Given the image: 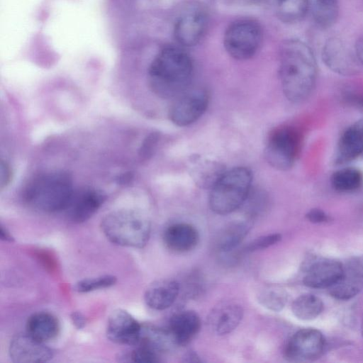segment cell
Wrapping results in <instances>:
<instances>
[{
	"label": "cell",
	"mask_w": 363,
	"mask_h": 363,
	"mask_svg": "<svg viewBox=\"0 0 363 363\" xmlns=\"http://www.w3.org/2000/svg\"><path fill=\"white\" fill-rule=\"evenodd\" d=\"M101 228L111 242L124 247L142 248L147 243L151 231L149 220L131 210H118L106 215Z\"/></svg>",
	"instance_id": "cell-4"
},
{
	"label": "cell",
	"mask_w": 363,
	"mask_h": 363,
	"mask_svg": "<svg viewBox=\"0 0 363 363\" xmlns=\"http://www.w3.org/2000/svg\"><path fill=\"white\" fill-rule=\"evenodd\" d=\"M160 353L143 345H137L130 354H127L129 361L140 363H155L160 362Z\"/></svg>",
	"instance_id": "cell-32"
},
{
	"label": "cell",
	"mask_w": 363,
	"mask_h": 363,
	"mask_svg": "<svg viewBox=\"0 0 363 363\" xmlns=\"http://www.w3.org/2000/svg\"><path fill=\"white\" fill-rule=\"evenodd\" d=\"M71 320L77 329H82L86 325L85 317L79 311L72 313Z\"/></svg>",
	"instance_id": "cell-37"
},
{
	"label": "cell",
	"mask_w": 363,
	"mask_h": 363,
	"mask_svg": "<svg viewBox=\"0 0 363 363\" xmlns=\"http://www.w3.org/2000/svg\"><path fill=\"white\" fill-rule=\"evenodd\" d=\"M230 2L238 5H253L262 1L263 0H229Z\"/></svg>",
	"instance_id": "cell-40"
},
{
	"label": "cell",
	"mask_w": 363,
	"mask_h": 363,
	"mask_svg": "<svg viewBox=\"0 0 363 363\" xmlns=\"http://www.w3.org/2000/svg\"><path fill=\"white\" fill-rule=\"evenodd\" d=\"M325 345V338L321 332L314 328L301 329L286 344L285 357L293 362L314 360L320 357Z\"/></svg>",
	"instance_id": "cell-10"
},
{
	"label": "cell",
	"mask_w": 363,
	"mask_h": 363,
	"mask_svg": "<svg viewBox=\"0 0 363 363\" xmlns=\"http://www.w3.org/2000/svg\"><path fill=\"white\" fill-rule=\"evenodd\" d=\"M166 247L176 252H186L193 250L198 244L199 235L197 230L188 223H174L168 226L163 233Z\"/></svg>",
	"instance_id": "cell-20"
},
{
	"label": "cell",
	"mask_w": 363,
	"mask_h": 363,
	"mask_svg": "<svg viewBox=\"0 0 363 363\" xmlns=\"http://www.w3.org/2000/svg\"><path fill=\"white\" fill-rule=\"evenodd\" d=\"M308 9L314 23L320 28L333 26L338 18V0H308Z\"/></svg>",
	"instance_id": "cell-24"
},
{
	"label": "cell",
	"mask_w": 363,
	"mask_h": 363,
	"mask_svg": "<svg viewBox=\"0 0 363 363\" xmlns=\"http://www.w3.org/2000/svg\"><path fill=\"white\" fill-rule=\"evenodd\" d=\"M251 228L249 221H238L230 224L219 234L217 247L223 252H228L235 248L247 235Z\"/></svg>",
	"instance_id": "cell-27"
},
{
	"label": "cell",
	"mask_w": 363,
	"mask_h": 363,
	"mask_svg": "<svg viewBox=\"0 0 363 363\" xmlns=\"http://www.w3.org/2000/svg\"><path fill=\"white\" fill-rule=\"evenodd\" d=\"M354 53L362 66H363V35L359 37L354 45Z\"/></svg>",
	"instance_id": "cell-39"
},
{
	"label": "cell",
	"mask_w": 363,
	"mask_h": 363,
	"mask_svg": "<svg viewBox=\"0 0 363 363\" xmlns=\"http://www.w3.org/2000/svg\"><path fill=\"white\" fill-rule=\"evenodd\" d=\"M321 57L326 67L340 75L352 76L360 71L362 65L354 51L350 50L337 37H331L325 42Z\"/></svg>",
	"instance_id": "cell-11"
},
{
	"label": "cell",
	"mask_w": 363,
	"mask_h": 363,
	"mask_svg": "<svg viewBox=\"0 0 363 363\" xmlns=\"http://www.w3.org/2000/svg\"><path fill=\"white\" fill-rule=\"evenodd\" d=\"M26 330L29 335L45 342L54 339L58 335L60 324L52 314L38 312L28 318Z\"/></svg>",
	"instance_id": "cell-23"
},
{
	"label": "cell",
	"mask_w": 363,
	"mask_h": 363,
	"mask_svg": "<svg viewBox=\"0 0 363 363\" xmlns=\"http://www.w3.org/2000/svg\"><path fill=\"white\" fill-rule=\"evenodd\" d=\"M262 41L260 24L251 18L238 19L226 28L223 44L227 52L234 59L245 60L258 51Z\"/></svg>",
	"instance_id": "cell-6"
},
{
	"label": "cell",
	"mask_w": 363,
	"mask_h": 363,
	"mask_svg": "<svg viewBox=\"0 0 363 363\" xmlns=\"http://www.w3.org/2000/svg\"><path fill=\"white\" fill-rule=\"evenodd\" d=\"M9 352L11 360L16 363H36L50 361L54 356L53 350L28 333L15 335L9 345Z\"/></svg>",
	"instance_id": "cell-12"
},
{
	"label": "cell",
	"mask_w": 363,
	"mask_h": 363,
	"mask_svg": "<svg viewBox=\"0 0 363 363\" xmlns=\"http://www.w3.org/2000/svg\"><path fill=\"white\" fill-rule=\"evenodd\" d=\"M332 187L339 192H352L363 185V173L357 168L347 167L334 172L330 177Z\"/></svg>",
	"instance_id": "cell-26"
},
{
	"label": "cell",
	"mask_w": 363,
	"mask_h": 363,
	"mask_svg": "<svg viewBox=\"0 0 363 363\" xmlns=\"http://www.w3.org/2000/svg\"><path fill=\"white\" fill-rule=\"evenodd\" d=\"M158 138L156 135H152L147 138L145 144L143 147V155L147 156L150 155L154 145L157 143Z\"/></svg>",
	"instance_id": "cell-38"
},
{
	"label": "cell",
	"mask_w": 363,
	"mask_h": 363,
	"mask_svg": "<svg viewBox=\"0 0 363 363\" xmlns=\"http://www.w3.org/2000/svg\"><path fill=\"white\" fill-rule=\"evenodd\" d=\"M363 155V118L350 126L342 133L336 147L334 163L342 165Z\"/></svg>",
	"instance_id": "cell-14"
},
{
	"label": "cell",
	"mask_w": 363,
	"mask_h": 363,
	"mask_svg": "<svg viewBox=\"0 0 363 363\" xmlns=\"http://www.w3.org/2000/svg\"><path fill=\"white\" fill-rule=\"evenodd\" d=\"M328 289L330 295L340 300H348L357 295L363 289V261L352 260L343 266L342 276Z\"/></svg>",
	"instance_id": "cell-16"
},
{
	"label": "cell",
	"mask_w": 363,
	"mask_h": 363,
	"mask_svg": "<svg viewBox=\"0 0 363 363\" xmlns=\"http://www.w3.org/2000/svg\"><path fill=\"white\" fill-rule=\"evenodd\" d=\"M252 180V172L246 167L225 170L211 189V209L217 214L227 215L240 208L250 196Z\"/></svg>",
	"instance_id": "cell-5"
},
{
	"label": "cell",
	"mask_w": 363,
	"mask_h": 363,
	"mask_svg": "<svg viewBox=\"0 0 363 363\" xmlns=\"http://www.w3.org/2000/svg\"><path fill=\"white\" fill-rule=\"evenodd\" d=\"M74 191L71 176L63 171L40 174L27 186L26 202L32 208L45 213L67 209Z\"/></svg>",
	"instance_id": "cell-3"
},
{
	"label": "cell",
	"mask_w": 363,
	"mask_h": 363,
	"mask_svg": "<svg viewBox=\"0 0 363 363\" xmlns=\"http://www.w3.org/2000/svg\"><path fill=\"white\" fill-rule=\"evenodd\" d=\"M243 309L237 303L225 301L215 306L207 318L209 329L217 335L231 333L240 324Z\"/></svg>",
	"instance_id": "cell-15"
},
{
	"label": "cell",
	"mask_w": 363,
	"mask_h": 363,
	"mask_svg": "<svg viewBox=\"0 0 363 363\" xmlns=\"http://www.w3.org/2000/svg\"><path fill=\"white\" fill-rule=\"evenodd\" d=\"M0 237L1 239L4 241L13 242V238L11 235L10 233L7 231L2 225L0 229Z\"/></svg>",
	"instance_id": "cell-41"
},
{
	"label": "cell",
	"mask_w": 363,
	"mask_h": 363,
	"mask_svg": "<svg viewBox=\"0 0 363 363\" xmlns=\"http://www.w3.org/2000/svg\"><path fill=\"white\" fill-rule=\"evenodd\" d=\"M259 302L267 308L279 311L287 302L286 291L278 287H267L258 295Z\"/></svg>",
	"instance_id": "cell-30"
},
{
	"label": "cell",
	"mask_w": 363,
	"mask_h": 363,
	"mask_svg": "<svg viewBox=\"0 0 363 363\" xmlns=\"http://www.w3.org/2000/svg\"><path fill=\"white\" fill-rule=\"evenodd\" d=\"M306 218L308 220L314 223H320L328 220V215L322 210L313 208L306 213Z\"/></svg>",
	"instance_id": "cell-35"
},
{
	"label": "cell",
	"mask_w": 363,
	"mask_h": 363,
	"mask_svg": "<svg viewBox=\"0 0 363 363\" xmlns=\"http://www.w3.org/2000/svg\"><path fill=\"white\" fill-rule=\"evenodd\" d=\"M343 265L333 259L318 261L311 265L303 277V284L311 288H329L340 278Z\"/></svg>",
	"instance_id": "cell-18"
},
{
	"label": "cell",
	"mask_w": 363,
	"mask_h": 363,
	"mask_svg": "<svg viewBox=\"0 0 363 363\" xmlns=\"http://www.w3.org/2000/svg\"><path fill=\"white\" fill-rule=\"evenodd\" d=\"M323 310L322 300L311 294H306L296 298L291 305L294 315L302 320L316 318Z\"/></svg>",
	"instance_id": "cell-29"
},
{
	"label": "cell",
	"mask_w": 363,
	"mask_h": 363,
	"mask_svg": "<svg viewBox=\"0 0 363 363\" xmlns=\"http://www.w3.org/2000/svg\"><path fill=\"white\" fill-rule=\"evenodd\" d=\"M361 330H362V335L363 337V319H362V322Z\"/></svg>",
	"instance_id": "cell-42"
},
{
	"label": "cell",
	"mask_w": 363,
	"mask_h": 363,
	"mask_svg": "<svg viewBox=\"0 0 363 363\" xmlns=\"http://www.w3.org/2000/svg\"><path fill=\"white\" fill-rule=\"evenodd\" d=\"M302 136L291 125L276 128L269 135L264 149L267 162L274 168L286 171L291 169L301 151Z\"/></svg>",
	"instance_id": "cell-7"
},
{
	"label": "cell",
	"mask_w": 363,
	"mask_h": 363,
	"mask_svg": "<svg viewBox=\"0 0 363 363\" xmlns=\"http://www.w3.org/2000/svg\"><path fill=\"white\" fill-rule=\"evenodd\" d=\"M279 73L289 101L300 103L307 99L317 78V64L310 47L298 39L285 40L280 50Z\"/></svg>",
	"instance_id": "cell-1"
},
{
	"label": "cell",
	"mask_w": 363,
	"mask_h": 363,
	"mask_svg": "<svg viewBox=\"0 0 363 363\" xmlns=\"http://www.w3.org/2000/svg\"><path fill=\"white\" fill-rule=\"evenodd\" d=\"M193 71L192 60L182 48L164 46L155 57L149 67L150 88L161 98L177 97L187 89Z\"/></svg>",
	"instance_id": "cell-2"
},
{
	"label": "cell",
	"mask_w": 363,
	"mask_h": 363,
	"mask_svg": "<svg viewBox=\"0 0 363 363\" xmlns=\"http://www.w3.org/2000/svg\"><path fill=\"white\" fill-rule=\"evenodd\" d=\"M173 345L175 343L169 330L152 325H142L137 345L147 347L160 354L169 350Z\"/></svg>",
	"instance_id": "cell-25"
},
{
	"label": "cell",
	"mask_w": 363,
	"mask_h": 363,
	"mask_svg": "<svg viewBox=\"0 0 363 363\" xmlns=\"http://www.w3.org/2000/svg\"><path fill=\"white\" fill-rule=\"evenodd\" d=\"M116 282L113 275H103L94 278L84 279L75 284L73 289L79 293H86L110 287Z\"/></svg>",
	"instance_id": "cell-31"
},
{
	"label": "cell",
	"mask_w": 363,
	"mask_h": 363,
	"mask_svg": "<svg viewBox=\"0 0 363 363\" xmlns=\"http://www.w3.org/2000/svg\"><path fill=\"white\" fill-rule=\"evenodd\" d=\"M1 188L6 186L11 181V171L10 167L3 160L1 162Z\"/></svg>",
	"instance_id": "cell-36"
},
{
	"label": "cell",
	"mask_w": 363,
	"mask_h": 363,
	"mask_svg": "<svg viewBox=\"0 0 363 363\" xmlns=\"http://www.w3.org/2000/svg\"><path fill=\"white\" fill-rule=\"evenodd\" d=\"M343 101L363 112V91L350 90L343 93Z\"/></svg>",
	"instance_id": "cell-34"
},
{
	"label": "cell",
	"mask_w": 363,
	"mask_h": 363,
	"mask_svg": "<svg viewBox=\"0 0 363 363\" xmlns=\"http://www.w3.org/2000/svg\"><path fill=\"white\" fill-rule=\"evenodd\" d=\"M105 199L101 191L94 189L74 192L67 208L71 219L78 223L86 221L99 210Z\"/></svg>",
	"instance_id": "cell-17"
},
{
	"label": "cell",
	"mask_w": 363,
	"mask_h": 363,
	"mask_svg": "<svg viewBox=\"0 0 363 363\" xmlns=\"http://www.w3.org/2000/svg\"><path fill=\"white\" fill-rule=\"evenodd\" d=\"M142 325L128 312L116 309L109 315L106 335L117 344L136 346L138 344Z\"/></svg>",
	"instance_id": "cell-13"
},
{
	"label": "cell",
	"mask_w": 363,
	"mask_h": 363,
	"mask_svg": "<svg viewBox=\"0 0 363 363\" xmlns=\"http://www.w3.org/2000/svg\"><path fill=\"white\" fill-rule=\"evenodd\" d=\"M208 24V14L206 9L200 5L190 6L175 22L174 38L182 46H194L203 38Z\"/></svg>",
	"instance_id": "cell-8"
},
{
	"label": "cell",
	"mask_w": 363,
	"mask_h": 363,
	"mask_svg": "<svg viewBox=\"0 0 363 363\" xmlns=\"http://www.w3.org/2000/svg\"><path fill=\"white\" fill-rule=\"evenodd\" d=\"M201 328V320L193 311L175 313L169 320V331L175 345L184 346L190 342Z\"/></svg>",
	"instance_id": "cell-19"
},
{
	"label": "cell",
	"mask_w": 363,
	"mask_h": 363,
	"mask_svg": "<svg viewBox=\"0 0 363 363\" xmlns=\"http://www.w3.org/2000/svg\"><path fill=\"white\" fill-rule=\"evenodd\" d=\"M281 235L278 233L267 235L256 238L246 247V251L254 252L267 248L280 241Z\"/></svg>",
	"instance_id": "cell-33"
},
{
	"label": "cell",
	"mask_w": 363,
	"mask_h": 363,
	"mask_svg": "<svg viewBox=\"0 0 363 363\" xmlns=\"http://www.w3.org/2000/svg\"><path fill=\"white\" fill-rule=\"evenodd\" d=\"M208 100V94L203 89H186L177 96L169 110V117L177 126L191 125L204 113Z\"/></svg>",
	"instance_id": "cell-9"
},
{
	"label": "cell",
	"mask_w": 363,
	"mask_h": 363,
	"mask_svg": "<svg viewBox=\"0 0 363 363\" xmlns=\"http://www.w3.org/2000/svg\"><path fill=\"white\" fill-rule=\"evenodd\" d=\"M277 17L284 23L301 21L308 11V0H272Z\"/></svg>",
	"instance_id": "cell-28"
},
{
	"label": "cell",
	"mask_w": 363,
	"mask_h": 363,
	"mask_svg": "<svg viewBox=\"0 0 363 363\" xmlns=\"http://www.w3.org/2000/svg\"><path fill=\"white\" fill-rule=\"evenodd\" d=\"M192 162L191 175L201 188L211 189L225 171L223 165L215 160L197 157Z\"/></svg>",
	"instance_id": "cell-22"
},
{
	"label": "cell",
	"mask_w": 363,
	"mask_h": 363,
	"mask_svg": "<svg viewBox=\"0 0 363 363\" xmlns=\"http://www.w3.org/2000/svg\"><path fill=\"white\" fill-rule=\"evenodd\" d=\"M179 290L180 284L175 280H158L147 287L144 300L147 306L154 310H164L174 303Z\"/></svg>",
	"instance_id": "cell-21"
}]
</instances>
